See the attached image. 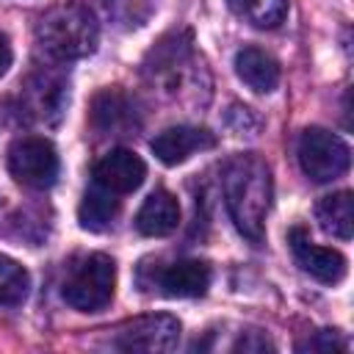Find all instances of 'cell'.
Instances as JSON below:
<instances>
[{
  "label": "cell",
  "instance_id": "cell-3",
  "mask_svg": "<svg viewBox=\"0 0 354 354\" xmlns=\"http://www.w3.org/2000/svg\"><path fill=\"white\" fill-rule=\"evenodd\" d=\"M116 288V266L108 254H86L69 266V274L61 285V296L72 310L100 313L111 304Z\"/></svg>",
  "mask_w": 354,
  "mask_h": 354
},
{
  "label": "cell",
  "instance_id": "cell-6",
  "mask_svg": "<svg viewBox=\"0 0 354 354\" xmlns=\"http://www.w3.org/2000/svg\"><path fill=\"white\" fill-rule=\"evenodd\" d=\"M66 105V80L53 69H36L19 83V113L28 122L55 124Z\"/></svg>",
  "mask_w": 354,
  "mask_h": 354
},
{
  "label": "cell",
  "instance_id": "cell-18",
  "mask_svg": "<svg viewBox=\"0 0 354 354\" xmlns=\"http://www.w3.org/2000/svg\"><path fill=\"white\" fill-rule=\"evenodd\" d=\"M28 290H30L28 271L17 260L0 254V304L3 307H19L28 299Z\"/></svg>",
  "mask_w": 354,
  "mask_h": 354
},
{
  "label": "cell",
  "instance_id": "cell-20",
  "mask_svg": "<svg viewBox=\"0 0 354 354\" xmlns=\"http://www.w3.org/2000/svg\"><path fill=\"white\" fill-rule=\"evenodd\" d=\"M235 351H274V346L260 335V332H246L235 343Z\"/></svg>",
  "mask_w": 354,
  "mask_h": 354
},
{
  "label": "cell",
  "instance_id": "cell-8",
  "mask_svg": "<svg viewBox=\"0 0 354 354\" xmlns=\"http://www.w3.org/2000/svg\"><path fill=\"white\" fill-rule=\"evenodd\" d=\"M144 290H155L169 299H194L210 288V266L202 260H177L158 266L149 282H141Z\"/></svg>",
  "mask_w": 354,
  "mask_h": 354
},
{
  "label": "cell",
  "instance_id": "cell-19",
  "mask_svg": "<svg viewBox=\"0 0 354 354\" xmlns=\"http://www.w3.org/2000/svg\"><path fill=\"white\" fill-rule=\"evenodd\" d=\"M332 348H346V343L337 340V332H329V329H321L307 343H299V351H332Z\"/></svg>",
  "mask_w": 354,
  "mask_h": 354
},
{
  "label": "cell",
  "instance_id": "cell-15",
  "mask_svg": "<svg viewBox=\"0 0 354 354\" xmlns=\"http://www.w3.org/2000/svg\"><path fill=\"white\" fill-rule=\"evenodd\" d=\"M116 213H119V199H116V194L94 183V185L83 194V202H80V207H77V221H80V227L88 230V232H102V230H108V227L113 224Z\"/></svg>",
  "mask_w": 354,
  "mask_h": 354
},
{
  "label": "cell",
  "instance_id": "cell-10",
  "mask_svg": "<svg viewBox=\"0 0 354 354\" xmlns=\"http://www.w3.org/2000/svg\"><path fill=\"white\" fill-rule=\"evenodd\" d=\"M288 243H290V252H293L299 268L304 274H310L313 279L326 282V285H335V282H340L346 277V257L337 249L313 243L310 235L301 227H293L290 230Z\"/></svg>",
  "mask_w": 354,
  "mask_h": 354
},
{
  "label": "cell",
  "instance_id": "cell-11",
  "mask_svg": "<svg viewBox=\"0 0 354 354\" xmlns=\"http://www.w3.org/2000/svg\"><path fill=\"white\" fill-rule=\"evenodd\" d=\"M216 138L213 133L202 130V127H191V124H177V127H166L163 133H158L149 144L152 155L166 163V166H177L185 163L191 155L202 152V149H213Z\"/></svg>",
  "mask_w": 354,
  "mask_h": 354
},
{
  "label": "cell",
  "instance_id": "cell-2",
  "mask_svg": "<svg viewBox=\"0 0 354 354\" xmlns=\"http://www.w3.org/2000/svg\"><path fill=\"white\" fill-rule=\"evenodd\" d=\"M100 25L88 6L61 0L36 22V41L53 61H77L97 50Z\"/></svg>",
  "mask_w": 354,
  "mask_h": 354
},
{
  "label": "cell",
  "instance_id": "cell-7",
  "mask_svg": "<svg viewBox=\"0 0 354 354\" xmlns=\"http://www.w3.org/2000/svg\"><path fill=\"white\" fill-rule=\"evenodd\" d=\"M180 340V321L174 315L158 313V315H141L116 329L113 346L122 351H171Z\"/></svg>",
  "mask_w": 354,
  "mask_h": 354
},
{
  "label": "cell",
  "instance_id": "cell-5",
  "mask_svg": "<svg viewBox=\"0 0 354 354\" xmlns=\"http://www.w3.org/2000/svg\"><path fill=\"white\" fill-rule=\"evenodd\" d=\"M11 177L33 191H44L58 180V152L41 136H22L8 147Z\"/></svg>",
  "mask_w": 354,
  "mask_h": 354
},
{
  "label": "cell",
  "instance_id": "cell-12",
  "mask_svg": "<svg viewBox=\"0 0 354 354\" xmlns=\"http://www.w3.org/2000/svg\"><path fill=\"white\" fill-rule=\"evenodd\" d=\"M144 177H147V166L133 149H111L94 166V183L113 191L116 196L136 191L144 183Z\"/></svg>",
  "mask_w": 354,
  "mask_h": 354
},
{
  "label": "cell",
  "instance_id": "cell-13",
  "mask_svg": "<svg viewBox=\"0 0 354 354\" xmlns=\"http://www.w3.org/2000/svg\"><path fill=\"white\" fill-rule=\"evenodd\" d=\"M180 224V205H177V196L158 188L152 191L144 205L138 207L136 213V230L147 238H163L169 232H174Z\"/></svg>",
  "mask_w": 354,
  "mask_h": 354
},
{
  "label": "cell",
  "instance_id": "cell-21",
  "mask_svg": "<svg viewBox=\"0 0 354 354\" xmlns=\"http://www.w3.org/2000/svg\"><path fill=\"white\" fill-rule=\"evenodd\" d=\"M8 66H11V44H8L6 33H0V77L8 72Z\"/></svg>",
  "mask_w": 354,
  "mask_h": 354
},
{
  "label": "cell",
  "instance_id": "cell-14",
  "mask_svg": "<svg viewBox=\"0 0 354 354\" xmlns=\"http://www.w3.org/2000/svg\"><path fill=\"white\" fill-rule=\"evenodd\" d=\"M235 72L257 94H268L279 83V64L260 47H243L235 55Z\"/></svg>",
  "mask_w": 354,
  "mask_h": 354
},
{
  "label": "cell",
  "instance_id": "cell-9",
  "mask_svg": "<svg viewBox=\"0 0 354 354\" xmlns=\"http://www.w3.org/2000/svg\"><path fill=\"white\" fill-rule=\"evenodd\" d=\"M91 124L105 136H133L141 124V113L130 94L122 88H102L91 100Z\"/></svg>",
  "mask_w": 354,
  "mask_h": 354
},
{
  "label": "cell",
  "instance_id": "cell-16",
  "mask_svg": "<svg viewBox=\"0 0 354 354\" xmlns=\"http://www.w3.org/2000/svg\"><path fill=\"white\" fill-rule=\"evenodd\" d=\"M315 218L321 224L324 232L348 241L351 238V227H354V207H351V194L348 191H337L324 196L315 205Z\"/></svg>",
  "mask_w": 354,
  "mask_h": 354
},
{
  "label": "cell",
  "instance_id": "cell-4",
  "mask_svg": "<svg viewBox=\"0 0 354 354\" xmlns=\"http://www.w3.org/2000/svg\"><path fill=\"white\" fill-rule=\"evenodd\" d=\"M351 163L348 144L324 130V127H307L299 138V166L313 183H332L337 180Z\"/></svg>",
  "mask_w": 354,
  "mask_h": 354
},
{
  "label": "cell",
  "instance_id": "cell-17",
  "mask_svg": "<svg viewBox=\"0 0 354 354\" xmlns=\"http://www.w3.org/2000/svg\"><path fill=\"white\" fill-rule=\"evenodd\" d=\"M230 8L254 28H277L288 14V0H230Z\"/></svg>",
  "mask_w": 354,
  "mask_h": 354
},
{
  "label": "cell",
  "instance_id": "cell-1",
  "mask_svg": "<svg viewBox=\"0 0 354 354\" xmlns=\"http://www.w3.org/2000/svg\"><path fill=\"white\" fill-rule=\"evenodd\" d=\"M221 183H224V202L238 232L252 243H263L266 216L271 210L268 163L257 152L235 155L227 160Z\"/></svg>",
  "mask_w": 354,
  "mask_h": 354
}]
</instances>
